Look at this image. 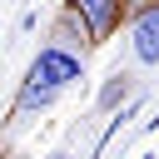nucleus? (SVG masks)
<instances>
[{"mask_svg": "<svg viewBox=\"0 0 159 159\" xmlns=\"http://www.w3.org/2000/svg\"><path fill=\"white\" fill-rule=\"evenodd\" d=\"M70 10L80 15V25H89V35H109L124 15V0H70Z\"/></svg>", "mask_w": 159, "mask_h": 159, "instance_id": "f03ea898", "label": "nucleus"}, {"mask_svg": "<svg viewBox=\"0 0 159 159\" xmlns=\"http://www.w3.org/2000/svg\"><path fill=\"white\" fill-rule=\"evenodd\" d=\"M124 94H129V80H124V75H114V80H109V84L99 89V109H114V104H119Z\"/></svg>", "mask_w": 159, "mask_h": 159, "instance_id": "20e7f679", "label": "nucleus"}, {"mask_svg": "<svg viewBox=\"0 0 159 159\" xmlns=\"http://www.w3.org/2000/svg\"><path fill=\"white\" fill-rule=\"evenodd\" d=\"M80 70H84V55H75V50H60V45H45L40 55H35V65H30V75H25V84H20V99H15V109H45L70 80H80Z\"/></svg>", "mask_w": 159, "mask_h": 159, "instance_id": "f257e3e1", "label": "nucleus"}, {"mask_svg": "<svg viewBox=\"0 0 159 159\" xmlns=\"http://www.w3.org/2000/svg\"><path fill=\"white\" fill-rule=\"evenodd\" d=\"M124 5H134V10H149V0H124Z\"/></svg>", "mask_w": 159, "mask_h": 159, "instance_id": "39448f33", "label": "nucleus"}, {"mask_svg": "<svg viewBox=\"0 0 159 159\" xmlns=\"http://www.w3.org/2000/svg\"><path fill=\"white\" fill-rule=\"evenodd\" d=\"M134 55L144 65H159V5L134 15Z\"/></svg>", "mask_w": 159, "mask_h": 159, "instance_id": "7ed1b4c3", "label": "nucleus"}, {"mask_svg": "<svg viewBox=\"0 0 159 159\" xmlns=\"http://www.w3.org/2000/svg\"><path fill=\"white\" fill-rule=\"evenodd\" d=\"M55 159H70V154H55Z\"/></svg>", "mask_w": 159, "mask_h": 159, "instance_id": "423d86ee", "label": "nucleus"}]
</instances>
